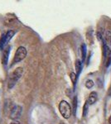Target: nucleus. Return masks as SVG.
<instances>
[{"mask_svg":"<svg viewBox=\"0 0 111 124\" xmlns=\"http://www.w3.org/2000/svg\"><path fill=\"white\" fill-rule=\"evenodd\" d=\"M9 124H20V123L18 121H13V122H12V123H9Z\"/></svg>","mask_w":111,"mask_h":124,"instance_id":"nucleus-16","label":"nucleus"},{"mask_svg":"<svg viewBox=\"0 0 111 124\" xmlns=\"http://www.w3.org/2000/svg\"><path fill=\"white\" fill-rule=\"evenodd\" d=\"M22 112H23V108L20 105H14L13 108H11L10 111V118L17 121V119H18L20 116L22 114Z\"/></svg>","mask_w":111,"mask_h":124,"instance_id":"nucleus-4","label":"nucleus"},{"mask_svg":"<svg viewBox=\"0 0 111 124\" xmlns=\"http://www.w3.org/2000/svg\"><path fill=\"white\" fill-rule=\"evenodd\" d=\"M26 56H27V50H26V48L23 46H19L17 49V51H16L15 55H14L13 60V65L22 61L23 60L25 59Z\"/></svg>","mask_w":111,"mask_h":124,"instance_id":"nucleus-3","label":"nucleus"},{"mask_svg":"<svg viewBox=\"0 0 111 124\" xmlns=\"http://www.w3.org/2000/svg\"><path fill=\"white\" fill-rule=\"evenodd\" d=\"M73 105H74V114L76 115V108H77V97H75L74 98V100H73Z\"/></svg>","mask_w":111,"mask_h":124,"instance_id":"nucleus-15","label":"nucleus"},{"mask_svg":"<svg viewBox=\"0 0 111 124\" xmlns=\"http://www.w3.org/2000/svg\"><path fill=\"white\" fill-rule=\"evenodd\" d=\"M6 38H5V34H3V36L0 38V51L3 50V48L4 47V46L6 45Z\"/></svg>","mask_w":111,"mask_h":124,"instance_id":"nucleus-11","label":"nucleus"},{"mask_svg":"<svg viewBox=\"0 0 111 124\" xmlns=\"http://www.w3.org/2000/svg\"><path fill=\"white\" fill-rule=\"evenodd\" d=\"M76 72H77V76L80 74L82 70V62L80 61V60H76Z\"/></svg>","mask_w":111,"mask_h":124,"instance_id":"nucleus-9","label":"nucleus"},{"mask_svg":"<svg viewBox=\"0 0 111 124\" xmlns=\"http://www.w3.org/2000/svg\"><path fill=\"white\" fill-rule=\"evenodd\" d=\"M81 54H82V61H84L86 57V45L85 44H82V46H81Z\"/></svg>","mask_w":111,"mask_h":124,"instance_id":"nucleus-12","label":"nucleus"},{"mask_svg":"<svg viewBox=\"0 0 111 124\" xmlns=\"http://www.w3.org/2000/svg\"><path fill=\"white\" fill-rule=\"evenodd\" d=\"M94 86V82L91 79H88L87 81L85 82V87L87 89H91V88Z\"/></svg>","mask_w":111,"mask_h":124,"instance_id":"nucleus-14","label":"nucleus"},{"mask_svg":"<svg viewBox=\"0 0 111 124\" xmlns=\"http://www.w3.org/2000/svg\"><path fill=\"white\" fill-rule=\"evenodd\" d=\"M109 123H110V124H111V116H110V118H109Z\"/></svg>","mask_w":111,"mask_h":124,"instance_id":"nucleus-17","label":"nucleus"},{"mask_svg":"<svg viewBox=\"0 0 111 124\" xmlns=\"http://www.w3.org/2000/svg\"><path fill=\"white\" fill-rule=\"evenodd\" d=\"M70 79H71L72 83H73L74 87H76V80H77V78H78L77 75H76V74H75L74 72H71V73L70 74Z\"/></svg>","mask_w":111,"mask_h":124,"instance_id":"nucleus-10","label":"nucleus"},{"mask_svg":"<svg viewBox=\"0 0 111 124\" xmlns=\"http://www.w3.org/2000/svg\"><path fill=\"white\" fill-rule=\"evenodd\" d=\"M60 124H65V123H60Z\"/></svg>","mask_w":111,"mask_h":124,"instance_id":"nucleus-18","label":"nucleus"},{"mask_svg":"<svg viewBox=\"0 0 111 124\" xmlns=\"http://www.w3.org/2000/svg\"><path fill=\"white\" fill-rule=\"evenodd\" d=\"M15 34V31L13 30H9L7 31V33H5V38H6V43H8L9 41L13 38V37Z\"/></svg>","mask_w":111,"mask_h":124,"instance_id":"nucleus-7","label":"nucleus"},{"mask_svg":"<svg viewBox=\"0 0 111 124\" xmlns=\"http://www.w3.org/2000/svg\"><path fill=\"white\" fill-rule=\"evenodd\" d=\"M97 96L98 95L96 92H92V93H90V94L88 98V100H87L89 104H90V105L94 104V103L97 101V99H98Z\"/></svg>","mask_w":111,"mask_h":124,"instance_id":"nucleus-6","label":"nucleus"},{"mask_svg":"<svg viewBox=\"0 0 111 124\" xmlns=\"http://www.w3.org/2000/svg\"><path fill=\"white\" fill-rule=\"evenodd\" d=\"M23 74V69L22 67H17L16 70L12 72V74L9 76V89H12L14 85H16L18 79Z\"/></svg>","mask_w":111,"mask_h":124,"instance_id":"nucleus-1","label":"nucleus"},{"mask_svg":"<svg viewBox=\"0 0 111 124\" xmlns=\"http://www.w3.org/2000/svg\"><path fill=\"white\" fill-rule=\"evenodd\" d=\"M88 108H89V103H88V102L86 101L84 105V108H83V117H85V116L87 115Z\"/></svg>","mask_w":111,"mask_h":124,"instance_id":"nucleus-13","label":"nucleus"},{"mask_svg":"<svg viewBox=\"0 0 111 124\" xmlns=\"http://www.w3.org/2000/svg\"><path fill=\"white\" fill-rule=\"evenodd\" d=\"M110 55H111V52H110V48H109V46H107L106 43H104V59H105V61L109 56H110Z\"/></svg>","mask_w":111,"mask_h":124,"instance_id":"nucleus-8","label":"nucleus"},{"mask_svg":"<svg viewBox=\"0 0 111 124\" xmlns=\"http://www.w3.org/2000/svg\"><path fill=\"white\" fill-rule=\"evenodd\" d=\"M59 111L62 117L66 119H68L71 116L72 109L68 102L66 100H62L59 103Z\"/></svg>","mask_w":111,"mask_h":124,"instance_id":"nucleus-2","label":"nucleus"},{"mask_svg":"<svg viewBox=\"0 0 111 124\" xmlns=\"http://www.w3.org/2000/svg\"><path fill=\"white\" fill-rule=\"evenodd\" d=\"M10 47L9 46H8L7 47L5 48V50L3 52V55H2V63H3V65H6L8 64V61H9V53H10Z\"/></svg>","mask_w":111,"mask_h":124,"instance_id":"nucleus-5","label":"nucleus"}]
</instances>
